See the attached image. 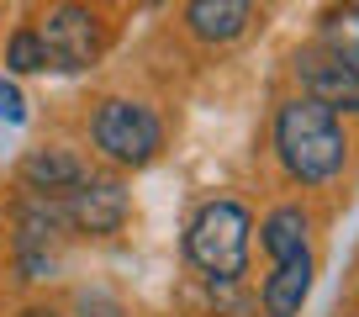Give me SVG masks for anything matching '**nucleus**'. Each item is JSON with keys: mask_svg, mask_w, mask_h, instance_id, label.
<instances>
[{"mask_svg": "<svg viewBox=\"0 0 359 317\" xmlns=\"http://www.w3.org/2000/svg\"><path fill=\"white\" fill-rule=\"evenodd\" d=\"M43 69H48V53H43L37 27H16L6 37V74H43Z\"/></svg>", "mask_w": 359, "mask_h": 317, "instance_id": "12", "label": "nucleus"}, {"mask_svg": "<svg viewBox=\"0 0 359 317\" xmlns=\"http://www.w3.org/2000/svg\"><path fill=\"white\" fill-rule=\"evenodd\" d=\"M16 317H69V312H58L53 302H32V306H22Z\"/></svg>", "mask_w": 359, "mask_h": 317, "instance_id": "15", "label": "nucleus"}, {"mask_svg": "<svg viewBox=\"0 0 359 317\" xmlns=\"http://www.w3.org/2000/svg\"><path fill=\"white\" fill-rule=\"evenodd\" d=\"M74 317H133V312H127L111 291H101V285H79L74 291Z\"/></svg>", "mask_w": 359, "mask_h": 317, "instance_id": "13", "label": "nucleus"}, {"mask_svg": "<svg viewBox=\"0 0 359 317\" xmlns=\"http://www.w3.org/2000/svg\"><path fill=\"white\" fill-rule=\"evenodd\" d=\"M312 275H317L312 249L291 254V259H275V270H269L264 285H259V312L264 317H302L306 296H312Z\"/></svg>", "mask_w": 359, "mask_h": 317, "instance_id": "9", "label": "nucleus"}, {"mask_svg": "<svg viewBox=\"0 0 359 317\" xmlns=\"http://www.w3.org/2000/svg\"><path fill=\"white\" fill-rule=\"evenodd\" d=\"M254 11H259V0H185L180 27L201 48H233L254 27Z\"/></svg>", "mask_w": 359, "mask_h": 317, "instance_id": "7", "label": "nucleus"}, {"mask_svg": "<svg viewBox=\"0 0 359 317\" xmlns=\"http://www.w3.org/2000/svg\"><path fill=\"white\" fill-rule=\"evenodd\" d=\"M248 243H254V217L233 196L206 201L185 227V259L212 285H238L248 275Z\"/></svg>", "mask_w": 359, "mask_h": 317, "instance_id": "2", "label": "nucleus"}, {"mask_svg": "<svg viewBox=\"0 0 359 317\" xmlns=\"http://www.w3.org/2000/svg\"><path fill=\"white\" fill-rule=\"evenodd\" d=\"M58 206H64V222L85 238H111L133 217V196L116 175H85L69 196H58Z\"/></svg>", "mask_w": 359, "mask_h": 317, "instance_id": "5", "label": "nucleus"}, {"mask_svg": "<svg viewBox=\"0 0 359 317\" xmlns=\"http://www.w3.org/2000/svg\"><path fill=\"white\" fill-rule=\"evenodd\" d=\"M90 143L116 170H148L164 154V116L133 95H106L90 112Z\"/></svg>", "mask_w": 359, "mask_h": 317, "instance_id": "3", "label": "nucleus"}, {"mask_svg": "<svg viewBox=\"0 0 359 317\" xmlns=\"http://www.w3.org/2000/svg\"><path fill=\"white\" fill-rule=\"evenodd\" d=\"M317 48H327L338 64L359 74V0H338L317 16Z\"/></svg>", "mask_w": 359, "mask_h": 317, "instance_id": "11", "label": "nucleus"}, {"mask_svg": "<svg viewBox=\"0 0 359 317\" xmlns=\"http://www.w3.org/2000/svg\"><path fill=\"white\" fill-rule=\"evenodd\" d=\"M37 37H43L48 69H58V74H85L111 48V32H106L101 11L90 0H53L37 16Z\"/></svg>", "mask_w": 359, "mask_h": 317, "instance_id": "4", "label": "nucleus"}, {"mask_svg": "<svg viewBox=\"0 0 359 317\" xmlns=\"http://www.w3.org/2000/svg\"><path fill=\"white\" fill-rule=\"evenodd\" d=\"M259 243H264L269 264L275 259H291V254H306L312 249V212L302 201H285L259 222Z\"/></svg>", "mask_w": 359, "mask_h": 317, "instance_id": "10", "label": "nucleus"}, {"mask_svg": "<svg viewBox=\"0 0 359 317\" xmlns=\"http://www.w3.org/2000/svg\"><path fill=\"white\" fill-rule=\"evenodd\" d=\"M291 74H296V85H302V95H317V101H327L333 112H359V74L348 64H338L327 48H317V43L296 48Z\"/></svg>", "mask_w": 359, "mask_h": 317, "instance_id": "6", "label": "nucleus"}, {"mask_svg": "<svg viewBox=\"0 0 359 317\" xmlns=\"http://www.w3.org/2000/svg\"><path fill=\"white\" fill-rule=\"evenodd\" d=\"M0 122H6V127L27 122V95H22V85H16L11 74H0Z\"/></svg>", "mask_w": 359, "mask_h": 317, "instance_id": "14", "label": "nucleus"}, {"mask_svg": "<svg viewBox=\"0 0 359 317\" xmlns=\"http://www.w3.org/2000/svg\"><path fill=\"white\" fill-rule=\"evenodd\" d=\"M90 175V164L64 143H43V148H27V158L16 164V180L22 191H37V196H69L79 180Z\"/></svg>", "mask_w": 359, "mask_h": 317, "instance_id": "8", "label": "nucleus"}, {"mask_svg": "<svg viewBox=\"0 0 359 317\" xmlns=\"http://www.w3.org/2000/svg\"><path fill=\"white\" fill-rule=\"evenodd\" d=\"M269 148L280 158V170L291 185L317 191V185H333L348 170V127L344 112H333L327 101L296 90L291 101L275 106V122H269Z\"/></svg>", "mask_w": 359, "mask_h": 317, "instance_id": "1", "label": "nucleus"}, {"mask_svg": "<svg viewBox=\"0 0 359 317\" xmlns=\"http://www.w3.org/2000/svg\"><path fill=\"white\" fill-rule=\"evenodd\" d=\"M106 6H122V0H106Z\"/></svg>", "mask_w": 359, "mask_h": 317, "instance_id": "17", "label": "nucleus"}, {"mask_svg": "<svg viewBox=\"0 0 359 317\" xmlns=\"http://www.w3.org/2000/svg\"><path fill=\"white\" fill-rule=\"evenodd\" d=\"M148 6H169V0H148Z\"/></svg>", "mask_w": 359, "mask_h": 317, "instance_id": "16", "label": "nucleus"}]
</instances>
